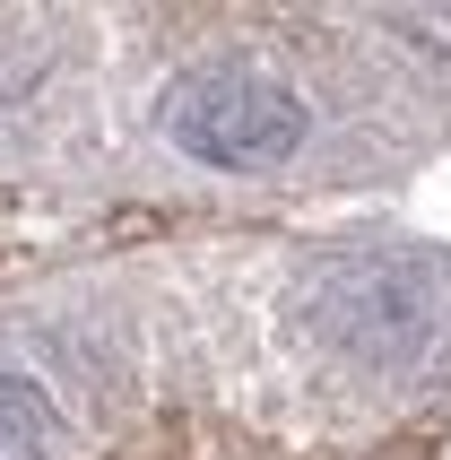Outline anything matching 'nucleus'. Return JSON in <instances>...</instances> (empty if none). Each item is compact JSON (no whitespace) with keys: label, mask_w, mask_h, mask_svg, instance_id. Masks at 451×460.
<instances>
[{"label":"nucleus","mask_w":451,"mask_h":460,"mask_svg":"<svg viewBox=\"0 0 451 460\" xmlns=\"http://www.w3.org/2000/svg\"><path fill=\"white\" fill-rule=\"evenodd\" d=\"M52 409L26 374H0V460H52Z\"/></svg>","instance_id":"nucleus-2"},{"label":"nucleus","mask_w":451,"mask_h":460,"mask_svg":"<svg viewBox=\"0 0 451 460\" xmlns=\"http://www.w3.org/2000/svg\"><path fill=\"white\" fill-rule=\"evenodd\" d=\"M165 139L200 165H278L304 139V104L261 70H191L165 96Z\"/></svg>","instance_id":"nucleus-1"}]
</instances>
